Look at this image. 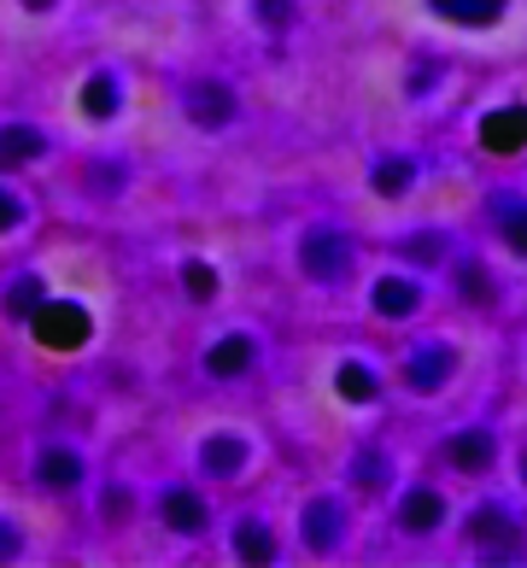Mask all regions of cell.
Wrapping results in <instances>:
<instances>
[{
  "label": "cell",
  "instance_id": "obj_27",
  "mask_svg": "<svg viewBox=\"0 0 527 568\" xmlns=\"http://www.w3.org/2000/svg\"><path fill=\"white\" fill-rule=\"evenodd\" d=\"M7 305H12V311H36V282L24 276V282H18V287L7 293Z\"/></svg>",
  "mask_w": 527,
  "mask_h": 568
},
{
  "label": "cell",
  "instance_id": "obj_9",
  "mask_svg": "<svg viewBox=\"0 0 527 568\" xmlns=\"http://www.w3.org/2000/svg\"><path fill=\"white\" fill-rule=\"evenodd\" d=\"M48 153V135L30 130V123H12V130H0V164H30Z\"/></svg>",
  "mask_w": 527,
  "mask_h": 568
},
{
  "label": "cell",
  "instance_id": "obj_23",
  "mask_svg": "<svg viewBox=\"0 0 527 568\" xmlns=\"http://www.w3.org/2000/svg\"><path fill=\"white\" fill-rule=\"evenodd\" d=\"M182 287L194 293V300H211V293H217V276H211L205 264H188V270H182Z\"/></svg>",
  "mask_w": 527,
  "mask_h": 568
},
{
  "label": "cell",
  "instance_id": "obj_14",
  "mask_svg": "<svg viewBox=\"0 0 527 568\" xmlns=\"http://www.w3.org/2000/svg\"><path fill=\"white\" fill-rule=\"evenodd\" d=\"M452 463H457V469H487V463H493V439L487 434H457L452 439Z\"/></svg>",
  "mask_w": 527,
  "mask_h": 568
},
{
  "label": "cell",
  "instance_id": "obj_32",
  "mask_svg": "<svg viewBox=\"0 0 527 568\" xmlns=\"http://www.w3.org/2000/svg\"><path fill=\"white\" fill-rule=\"evenodd\" d=\"M521 480H527V457H521Z\"/></svg>",
  "mask_w": 527,
  "mask_h": 568
},
{
  "label": "cell",
  "instance_id": "obj_7",
  "mask_svg": "<svg viewBox=\"0 0 527 568\" xmlns=\"http://www.w3.org/2000/svg\"><path fill=\"white\" fill-rule=\"evenodd\" d=\"M452 346H439V341H428V346H416V357H411V387H439L452 375Z\"/></svg>",
  "mask_w": 527,
  "mask_h": 568
},
{
  "label": "cell",
  "instance_id": "obj_3",
  "mask_svg": "<svg viewBox=\"0 0 527 568\" xmlns=\"http://www.w3.org/2000/svg\"><path fill=\"white\" fill-rule=\"evenodd\" d=\"M480 146H493V153H516V146H527V112L521 106L493 112L487 123H480Z\"/></svg>",
  "mask_w": 527,
  "mask_h": 568
},
{
  "label": "cell",
  "instance_id": "obj_6",
  "mask_svg": "<svg viewBox=\"0 0 527 568\" xmlns=\"http://www.w3.org/2000/svg\"><path fill=\"white\" fill-rule=\"evenodd\" d=\"M434 12L446 18V24L480 30V24H498V18H504V0H434Z\"/></svg>",
  "mask_w": 527,
  "mask_h": 568
},
{
  "label": "cell",
  "instance_id": "obj_31",
  "mask_svg": "<svg viewBox=\"0 0 527 568\" xmlns=\"http://www.w3.org/2000/svg\"><path fill=\"white\" fill-rule=\"evenodd\" d=\"M24 7H30V12H48V7H53V0H24Z\"/></svg>",
  "mask_w": 527,
  "mask_h": 568
},
{
  "label": "cell",
  "instance_id": "obj_19",
  "mask_svg": "<svg viewBox=\"0 0 527 568\" xmlns=\"http://www.w3.org/2000/svg\"><path fill=\"white\" fill-rule=\"evenodd\" d=\"M82 106H89L94 118H112L118 112V82L112 77H94L89 89H82Z\"/></svg>",
  "mask_w": 527,
  "mask_h": 568
},
{
  "label": "cell",
  "instance_id": "obj_17",
  "mask_svg": "<svg viewBox=\"0 0 527 568\" xmlns=\"http://www.w3.org/2000/svg\"><path fill=\"white\" fill-rule=\"evenodd\" d=\"M498 223H504V235H510V246L527 258V205H516V200H498V212H493Z\"/></svg>",
  "mask_w": 527,
  "mask_h": 568
},
{
  "label": "cell",
  "instance_id": "obj_29",
  "mask_svg": "<svg viewBox=\"0 0 527 568\" xmlns=\"http://www.w3.org/2000/svg\"><path fill=\"white\" fill-rule=\"evenodd\" d=\"M18 551V528H12V521H0V557H12Z\"/></svg>",
  "mask_w": 527,
  "mask_h": 568
},
{
  "label": "cell",
  "instance_id": "obj_10",
  "mask_svg": "<svg viewBox=\"0 0 527 568\" xmlns=\"http://www.w3.org/2000/svg\"><path fill=\"white\" fill-rule=\"evenodd\" d=\"M164 521H171L176 534H200V528H205V504H200V493L171 487V493H164Z\"/></svg>",
  "mask_w": 527,
  "mask_h": 568
},
{
  "label": "cell",
  "instance_id": "obj_8",
  "mask_svg": "<svg viewBox=\"0 0 527 568\" xmlns=\"http://www.w3.org/2000/svg\"><path fill=\"white\" fill-rule=\"evenodd\" d=\"M305 539H311V551H334V539H341V504L316 498L305 510Z\"/></svg>",
  "mask_w": 527,
  "mask_h": 568
},
{
  "label": "cell",
  "instance_id": "obj_4",
  "mask_svg": "<svg viewBox=\"0 0 527 568\" xmlns=\"http://www.w3.org/2000/svg\"><path fill=\"white\" fill-rule=\"evenodd\" d=\"M188 112H194L205 130H223V123L235 118V94H229L223 82H200V89L188 94Z\"/></svg>",
  "mask_w": 527,
  "mask_h": 568
},
{
  "label": "cell",
  "instance_id": "obj_16",
  "mask_svg": "<svg viewBox=\"0 0 527 568\" xmlns=\"http://www.w3.org/2000/svg\"><path fill=\"white\" fill-rule=\"evenodd\" d=\"M41 480H48V487H77V480H82V463H77L71 452H48V457H41Z\"/></svg>",
  "mask_w": 527,
  "mask_h": 568
},
{
  "label": "cell",
  "instance_id": "obj_2",
  "mask_svg": "<svg viewBox=\"0 0 527 568\" xmlns=\"http://www.w3.org/2000/svg\"><path fill=\"white\" fill-rule=\"evenodd\" d=\"M346 258H352V246L334 235V229H311V235H305V276L334 282L346 270Z\"/></svg>",
  "mask_w": 527,
  "mask_h": 568
},
{
  "label": "cell",
  "instance_id": "obj_15",
  "mask_svg": "<svg viewBox=\"0 0 527 568\" xmlns=\"http://www.w3.org/2000/svg\"><path fill=\"white\" fill-rule=\"evenodd\" d=\"M375 311H382V317H411V311H416V287L411 282H382V287H375Z\"/></svg>",
  "mask_w": 527,
  "mask_h": 568
},
{
  "label": "cell",
  "instance_id": "obj_22",
  "mask_svg": "<svg viewBox=\"0 0 527 568\" xmlns=\"http://www.w3.org/2000/svg\"><path fill=\"white\" fill-rule=\"evenodd\" d=\"M252 12H259L270 30H287L293 24V0H252Z\"/></svg>",
  "mask_w": 527,
  "mask_h": 568
},
{
  "label": "cell",
  "instance_id": "obj_11",
  "mask_svg": "<svg viewBox=\"0 0 527 568\" xmlns=\"http://www.w3.org/2000/svg\"><path fill=\"white\" fill-rule=\"evenodd\" d=\"M469 539L504 557V551H510V539H516V528H510V516H504V510H475L469 516Z\"/></svg>",
  "mask_w": 527,
  "mask_h": 568
},
{
  "label": "cell",
  "instance_id": "obj_13",
  "mask_svg": "<svg viewBox=\"0 0 527 568\" xmlns=\"http://www.w3.org/2000/svg\"><path fill=\"white\" fill-rule=\"evenodd\" d=\"M439 516H446V504H439V493L416 487V493L405 498V528H411V534H428V528H439Z\"/></svg>",
  "mask_w": 527,
  "mask_h": 568
},
{
  "label": "cell",
  "instance_id": "obj_20",
  "mask_svg": "<svg viewBox=\"0 0 527 568\" xmlns=\"http://www.w3.org/2000/svg\"><path fill=\"white\" fill-rule=\"evenodd\" d=\"M411 159H387L382 164V171H375V194H405V187H411Z\"/></svg>",
  "mask_w": 527,
  "mask_h": 568
},
{
  "label": "cell",
  "instance_id": "obj_28",
  "mask_svg": "<svg viewBox=\"0 0 527 568\" xmlns=\"http://www.w3.org/2000/svg\"><path fill=\"white\" fill-rule=\"evenodd\" d=\"M18 217H24V205H18V194H7V187H0V229H12Z\"/></svg>",
  "mask_w": 527,
  "mask_h": 568
},
{
  "label": "cell",
  "instance_id": "obj_24",
  "mask_svg": "<svg viewBox=\"0 0 527 568\" xmlns=\"http://www.w3.org/2000/svg\"><path fill=\"white\" fill-rule=\"evenodd\" d=\"M357 480H364V487L387 480V457H382V452H364V457H357Z\"/></svg>",
  "mask_w": 527,
  "mask_h": 568
},
{
  "label": "cell",
  "instance_id": "obj_12",
  "mask_svg": "<svg viewBox=\"0 0 527 568\" xmlns=\"http://www.w3.org/2000/svg\"><path fill=\"white\" fill-rule=\"evenodd\" d=\"M246 364H252V341H246V334H229V341H217L211 357H205V369L223 375V382H229V375H241Z\"/></svg>",
  "mask_w": 527,
  "mask_h": 568
},
{
  "label": "cell",
  "instance_id": "obj_30",
  "mask_svg": "<svg viewBox=\"0 0 527 568\" xmlns=\"http://www.w3.org/2000/svg\"><path fill=\"white\" fill-rule=\"evenodd\" d=\"M100 510H105V516H112V521H118L123 510H130V498H123V493H112V498H100Z\"/></svg>",
  "mask_w": 527,
  "mask_h": 568
},
{
  "label": "cell",
  "instance_id": "obj_21",
  "mask_svg": "<svg viewBox=\"0 0 527 568\" xmlns=\"http://www.w3.org/2000/svg\"><path fill=\"white\" fill-rule=\"evenodd\" d=\"M235 551L252 557V562H270V534H264V528H241V534H235Z\"/></svg>",
  "mask_w": 527,
  "mask_h": 568
},
{
  "label": "cell",
  "instance_id": "obj_18",
  "mask_svg": "<svg viewBox=\"0 0 527 568\" xmlns=\"http://www.w3.org/2000/svg\"><path fill=\"white\" fill-rule=\"evenodd\" d=\"M334 387H341L346 398H357V405H364V398H375V375H369L364 364H341V375H334Z\"/></svg>",
  "mask_w": 527,
  "mask_h": 568
},
{
  "label": "cell",
  "instance_id": "obj_5",
  "mask_svg": "<svg viewBox=\"0 0 527 568\" xmlns=\"http://www.w3.org/2000/svg\"><path fill=\"white\" fill-rule=\"evenodd\" d=\"M200 463H205V475H217V480L241 475V469H246V439H235V434L205 439V446H200Z\"/></svg>",
  "mask_w": 527,
  "mask_h": 568
},
{
  "label": "cell",
  "instance_id": "obj_26",
  "mask_svg": "<svg viewBox=\"0 0 527 568\" xmlns=\"http://www.w3.org/2000/svg\"><path fill=\"white\" fill-rule=\"evenodd\" d=\"M411 252H416L422 264H434L439 252H446V241H439V235H416V241H411Z\"/></svg>",
  "mask_w": 527,
  "mask_h": 568
},
{
  "label": "cell",
  "instance_id": "obj_25",
  "mask_svg": "<svg viewBox=\"0 0 527 568\" xmlns=\"http://www.w3.org/2000/svg\"><path fill=\"white\" fill-rule=\"evenodd\" d=\"M463 293H469V300H493V282H487V270H463Z\"/></svg>",
  "mask_w": 527,
  "mask_h": 568
},
{
  "label": "cell",
  "instance_id": "obj_1",
  "mask_svg": "<svg viewBox=\"0 0 527 568\" xmlns=\"http://www.w3.org/2000/svg\"><path fill=\"white\" fill-rule=\"evenodd\" d=\"M36 341L53 346V352H77L82 341H89V317H82V305H36Z\"/></svg>",
  "mask_w": 527,
  "mask_h": 568
}]
</instances>
